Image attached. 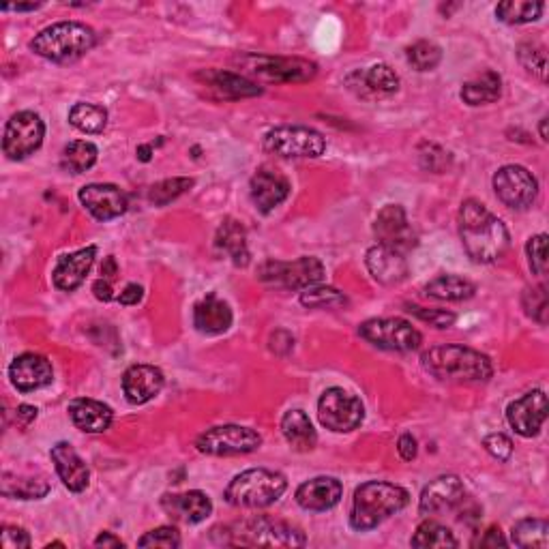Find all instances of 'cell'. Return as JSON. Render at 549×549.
Masks as SVG:
<instances>
[{
    "instance_id": "be15d7a7",
    "label": "cell",
    "mask_w": 549,
    "mask_h": 549,
    "mask_svg": "<svg viewBox=\"0 0 549 549\" xmlns=\"http://www.w3.org/2000/svg\"><path fill=\"white\" fill-rule=\"evenodd\" d=\"M539 131H541V138H543V142H547V118H543V121H541Z\"/></svg>"
},
{
    "instance_id": "b9f144b4",
    "label": "cell",
    "mask_w": 549,
    "mask_h": 549,
    "mask_svg": "<svg viewBox=\"0 0 549 549\" xmlns=\"http://www.w3.org/2000/svg\"><path fill=\"white\" fill-rule=\"evenodd\" d=\"M408 63L417 71H434L442 61V50L434 41H417L406 50Z\"/></svg>"
},
{
    "instance_id": "681fc988",
    "label": "cell",
    "mask_w": 549,
    "mask_h": 549,
    "mask_svg": "<svg viewBox=\"0 0 549 549\" xmlns=\"http://www.w3.org/2000/svg\"><path fill=\"white\" fill-rule=\"evenodd\" d=\"M423 148H427V153L421 151V161H423V168L432 170V172H444L449 168L451 163V155L444 151V148L436 146V144H423Z\"/></svg>"
},
{
    "instance_id": "4316f807",
    "label": "cell",
    "mask_w": 549,
    "mask_h": 549,
    "mask_svg": "<svg viewBox=\"0 0 549 549\" xmlns=\"http://www.w3.org/2000/svg\"><path fill=\"white\" fill-rule=\"evenodd\" d=\"M161 507L176 522L200 524L213 513V502L204 492H185V494H166L161 498Z\"/></svg>"
},
{
    "instance_id": "ffe728a7",
    "label": "cell",
    "mask_w": 549,
    "mask_h": 549,
    "mask_svg": "<svg viewBox=\"0 0 549 549\" xmlns=\"http://www.w3.org/2000/svg\"><path fill=\"white\" fill-rule=\"evenodd\" d=\"M350 91L363 99L389 97L399 91V76L384 63L369 67L367 71H354L346 78Z\"/></svg>"
},
{
    "instance_id": "44dd1931",
    "label": "cell",
    "mask_w": 549,
    "mask_h": 549,
    "mask_svg": "<svg viewBox=\"0 0 549 549\" xmlns=\"http://www.w3.org/2000/svg\"><path fill=\"white\" fill-rule=\"evenodd\" d=\"M95 258H97L95 245H88L84 249L73 251V254H65L58 258V262L54 266V273H52L54 286L63 292L78 290L84 284L86 275L91 273Z\"/></svg>"
},
{
    "instance_id": "ab89813d",
    "label": "cell",
    "mask_w": 549,
    "mask_h": 549,
    "mask_svg": "<svg viewBox=\"0 0 549 549\" xmlns=\"http://www.w3.org/2000/svg\"><path fill=\"white\" fill-rule=\"evenodd\" d=\"M410 545L412 547H457L459 541L447 526L427 519V522H423L417 528V532H414Z\"/></svg>"
},
{
    "instance_id": "d6986e66",
    "label": "cell",
    "mask_w": 549,
    "mask_h": 549,
    "mask_svg": "<svg viewBox=\"0 0 549 549\" xmlns=\"http://www.w3.org/2000/svg\"><path fill=\"white\" fill-rule=\"evenodd\" d=\"M9 380L20 393H31L52 384L54 369L46 356L26 352L16 356L9 365Z\"/></svg>"
},
{
    "instance_id": "d4e9b609",
    "label": "cell",
    "mask_w": 549,
    "mask_h": 549,
    "mask_svg": "<svg viewBox=\"0 0 549 549\" xmlns=\"http://www.w3.org/2000/svg\"><path fill=\"white\" fill-rule=\"evenodd\" d=\"M249 194L260 213H271L290 196L288 178L273 170H258L249 183Z\"/></svg>"
},
{
    "instance_id": "52a82bcc",
    "label": "cell",
    "mask_w": 549,
    "mask_h": 549,
    "mask_svg": "<svg viewBox=\"0 0 549 549\" xmlns=\"http://www.w3.org/2000/svg\"><path fill=\"white\" fill-rule=\"evenodd\" d=\"M258 277L264 284H271L286 290H305L316 286L324 279V264L314 256H303L294 262L281 260H266L260 269Z\"/></svg>"
},
{
    "instance_id": "7dc6e473",
    "label": "cell",
    "mask_w": 549,
    "mask_h": 549,
    "mask_svg": "<svg viewBox=\"0 0 549 549\" xmlns=\"http://www.w3.org/2000/svg\"><path fill=\"white\" fill-rule=\"evenodd\" d=\"M406 311L414 318L436 326V329H449V326H453L457 320L453 311H447V309H427V307H419V305H408Z\"/></svg>"
},
{
    "instance_id": "6da1fadb",
    "label": "cell",
    "mask_w": 549,
    "mask_h": 549,
    "mask_svg": "<svg viewBox=\"0 0 549 549\" xmlns=\"http://www.w3.org/2000/svg\"><path fill=\"white\" fill-rule=\"evenodd\" d=\"M459 239L477 264H494L511 247L507 226L479 200H466L459 209Z\"/></svg>"
},
{
    "instance_id": "ba28073f",
    "label": "cell",
    "mask_w": 549,
    "mask_h": 549,
    "mask_svg": "<svg viewBox=\"0 0 549 549\" xmlns=\"http://www.w3.org/2000/svg\"><path fill=\"white\" fill-rule=\"evenodd\" d=\"M264 148L286 159H316L326 151V140L320 131L311 127H275L264 136Z\"/></svg>"
},
{
    "instance_id": "f6af8a7d",
    "label": "cell",
    "mask_w": 549,
    "mask_h": 549,
    "mask_svg": "<svg viewBox=\"0 0 549 549\" xmlns=\"http://www.w3.org/2000/svg\"><path fill=\"white\" fill-rule=\"evenodd\" d=\"M522 305L526 309L528 318H532L534 322H539V324H547L549 301H547V288L543 284L528 288L522 296Z\"/></svg>"
},
{
    "instance_id": "c3c4849f",
    "label": "cell",
    "mask_w": 549,
    "mask_h": 549,
    "mask_svg": "<svg viewBox=\"0 0 549 549\" xmlns=\"http://www.w3.org/2000/svg\"><path fill=\"white\" fill-rule=\"evenodd\" d=\"M140 547H163V549H174L181 545V537H178V530L172 526H161L157 530L146 532L144 537L138 541Z\"/></svg>"
},
{
    "instance_id": "db71d44e",
    "label": "cell",
    "mask_w": 549,
    "mask_h": 549,
    "mask_svg": "<svg viewBox=\"0 0 549 549\" xmlns=\"http://www.w3.org/2000/svg\"><path fill=\"white\" fill-rule=\"evenodd\" d=\"M474 545H479V547H507L509 543H507V539L502 537L500 528L492 526V528L483 532V537L477 543H474Z\"/></svg>"
},
{
    "instance_id": "7a4b0ae2",
    "label": "cell",
    "mask_w": 549,
    "mask_h": 549,
    "mask_svg": "<svg viewBox=\"0 0 549 549\" xmlns=\"http://www.w3.org/2000/svg\"><path fill=\"white\" fill-rule=\"evenodd\" d=\"M421 365L427 374L442 382H485L492 378L494 365L487 354L466 346H436L423 352Z\"/></svg>"
},
{
    "instance_id": "603a6c76",
    "label": "cell",
    "mask_w": 549,
    "mask_h": 549,
    "mask_svg": "<svg viewBox=\"0 0 549 549\" xmlns=\"http://www.w3.org/2000/svg\"><path fill=\"white\" fill-rule=\"evenodd\" d=\"M50 457L54 462L56 474L61 477L63 485L69 489V492H84L88 487V481H91V470L84 464V459L76 453V449L71 447L69 442H58L52 447Z\"/></svg>"
},
{
    "instance_id": "1f68e13d",
    "label": "cell",
    "mask_w": 549,
    "mask_h": 549,
    "mask_svg": "<svg viewBox=\"0 0 549 549\" xmlns=\"http://www.w3.org/2000/svg\"><path fill=\"white\" fill-rule=\"evenodd\" d=\"M281 434L290 447L299 453H307L316 447L318 434L303 410H288L281 419Z\"/></svg>"
},
{
    "instance_id": "4fadbf2b",
    "label": "cell",
    "mask_w": 549,
    "mask_h": 549,
    "mask_svg": "<svg viewBox=\"0 0 549 549\" xmlns=\"http://www.w3.org/2000/svg\"><path fill=\"white\" fill-rule=\"evenodd\" d=\"M43 138H46V125L35 112H18L13 114L5 125L3 151L9 159L22 161L39 151Z\"/></svg>"
},
{
    "instance_id": "30bf717a",
    "label": "cell",
    "mask_w": 549,
    "mask_h": 549,
    "mask_svg": "<svg viewBox=\"0 0 549 549\" xmlns=\"http://www.w3.org/2000/svg\"><path fill=\"white\" fill-rule=\"evenodd\" d=\"M262 436L256 429L245 425H217L206 429L198 436L196 449L204 455L228 457V455H245L260 449Z\"/></svg>"
},
{
    "instance_id": "74e56055",
    "label": "cell",
    "mask_w": 549,
    "mask_h": 549,
    "mask_svg": "<svg viewBox=\"0 0 549 549\" xmlns=\"http://www.w3.org/2000/svg\"><path fill=\"white\" fill-rule=\"evenodd\" d=\"M545 11L543 3H530V0H507L496 7V18L504 24L519 26L537 22Z\"/></svg>"
},
{
    "instance_id": "94428289",
    "label": "cell",
    "mask_w": 549,
    "mask_h": 549,
    "mask_svg": "<svg viewBox=\"0 0 549 549\" xmlns=\"http://www.w3.org/2000/svg\"><path fill=\"white\" fill-rule=\"evenodd\" d=\"M41 3H28V5H3V11H35Z\"/></svg>"
},
{
    "instance_id": "9f6ffc18",
    "label": "cell",
    "mask_w": 549,
    "mask_h": 549,
    "mask_svg": "<svg viewBox=\"0 0 549 549\" xmlns=\"http://www.w3.org/2000/svg\"><path fill=\"white\" fill-rule=\"evenodd\" d=\"M93 292H95V296H97V299H99V301H103V303H108V301H112V299H114L112 281H108V279H103V277L95 281V284H93Z\"/></svg>"
},
{
    "instance_id": "9a60e30c",
    "label": "cell",
    "mask_w": 549,
    "mask_h": 549,
    "mask_svg": "<svg viewBox=\"0 0 549 549\" xmlns=\"http://www.w3.org/2000/svg\"><path fill=\"white\" fill-rule=\"evenodd\" d=\"M374 234L378 239V245L391 247L404 256L419 243L417 232H414L410 219L404 211V206H399V204H387L378 213V217L374 221Z\"/></svg>"
},
{
    "instance_id": "8992f818",
    "label": "cell",
    "mask_w": 549,
    "mask_h": 549,
    "mask_svg": "<svg viewBox=\"0 0 549 549\" xmlns=\"http://www.w3.org/2000/svg\"><path fill=\"white\" fill-rule=\"evenodd\" d=\"M226 543L232 545H260V547H303L305 534L273 517H251L241 524L226 528Z\"/></svg>"
},
{
    "instance_id": "ac0fdd59",
    "label": "cell",
    "mask_w": 549,
    "mask_h": 549,
    "mask_svg": "<svg viewBox=\"0 0 549 549\" xmlns=\"http://www.w3.org/2000/svg\"><path fill=\"white\" fill-rule=\"evenodd\" d=\"M466 500V487L455 474H444L429 483L419 498L421 515H440L457 509Z\"/></svg>"
},
{
    "instance_id": "f1b7e54d",
    "label": "cell",
    "mask_w": 549,
    "mask_h": 549,
    "mask_svg": "<svg viewBox=\"0 0 549 549\" xmlns=\"http://www.w3.org/2000/svg\"><path fill=\"white\" fill-rule=\"evenodd\" d=\"M215 249L217 254L226 256L234 266L245 269L251 260V254L247 245V230L243 228L241 221H236L232 217L221 221V226L215 234Z\"/></svg>"
},
{
    "instance_id": "bcb514c9",
    "label": "cell",
    "mask_w": 549,
    "mask_h": 549,
    "mask_svg": "<svg viewBox=\"0 0 549 549\" xmlns=\"http://www.w3.org/2000/svg\"><path fill=\"white\" fill-rule=\"evenodd\" d=\"M526 254H528L530 271L537 277H545L547 275V234L532 236L526 245Z\"/></svg>"
},
{
    "instance_id": "11a10c76",
    "label": "cell",
    "mask_w": 549,
    "mask_h": 549,
    "mask_svg": "<svg viewBox=\"0 0 549 549\" xmlns=\"http://www.w3.org/2000/svg\"><path fill=\"white\" fill-rule=\"evenodd\" d=\"M144 296V288L138 284H129L125 286V290L118 296V303L121 305H138Z\"/></svg>"
},
{
    "instance_id": "f35d334b",
    "label": "cell",
    "mask_w": 549,
    "mask_h": 549,
    "mask_svg": "<svg viewBox=\"0 0 549 549\" xmlns=\"http://www.w3.org/2000/svg\"><path fill=\"white\" fill-rule=\"evenodd\" d=\"M69 123L82 133H101L108 125V112L95 103L82 101L69 110Z\"/></svg>"
},
{
    "instance_id": "cb8c5ba5",
    "label": "cell",
    "mask_w": 549,
    "mask_h": 549,
    "mask_svg": "<svg viewBox=\"0 0 549 549\" xmlns=\"http://www.w3.org/2000/svg\"><path fill=\"white\" fill-rule=\"evenodd\" d=\"M163 389L161 369L153 365H131L123 374V393L127 402L142 406L155 399Z\"/></svg>"
},
{
    "instance_id": "7bdbcfd3",
    "label": "cell",
    "mask_w": 549,
    "mask_h": 549,
    "mask_svg": "<svg viewBox=\"0 0 549 549\" xmlns=\"http://www.w3.org/2000/svg\"><path fill=\"white\" fill-rule=\"evenodd\" d=\"M189 187H194V178H185V176H176V178H166L157 185L151 187V194H148V200H151L155 206H166L174 202L176 198H181Z\"/></svg>"
},
{
    "instance_id": "277c9868",
    "label": "cell",
    "mask_w": 549,
    "mask_h": 549,
    "mask_svg": "<svg viewBox=\"0 0 549 549\" xmlns=\"http://www.w3.org/2000/svg\"><path fill=\"white\" fill-rule=\"evenodd\" d=\"M97 43V35L91 26L82 22H58L43 28L31 41V50L46 61L69 65L76 63Z\"/></svg>"
},
{
    "instance_id": "ee69618b",
    "label": "cell",
    "mask_w": 549,
    "mask_h": 549,
    "mask_svg": "<svg viewBox=\"0 0 549 549\" xmlns=\"http://www.w3.org/2000/svg\"><path fill=\"white\" fill-rule=\"evenodd\" d=\"M517 58L519 63H522V67L530 71L532 76H537L539 80L547 78V52L541 43H534V41L522 43V46L517 48Z\"/></svg>"
},
{
    "instance_id": "e0dca14e",
    "label": "cell",
    "mask_w": 549,
    "mask_h": 549,
    "mask_svg": "<svg viewBox=\"0 0 549 549\" xmlns=\"http://www.w3.org/2000/svg\"><path fill=\"white\" fill-rule=\"evenodd\" d=\"M84 209L97 221H112L127 213V196L121 187L110 183H91L80 189L78 194Z\"/></svg>"
},
{
    "instance_id": "f546056e",
    "label": "cell",
    "mask_w": 549,
    "mask_h": 549,
    "mask_svg": "<svg viewBox=\"0 0 549 549\" xmlns=\"http://www.w3.org/2000/svg\"><path fill=\"white\" fill-rule=\"evenodd\" d=\"M69 417L78 429L86 434H103L106 429H110L114 421V412L110 406L103 402H97V399H73L69 404Z\"/></svg>"
},
{
    "instance_id": "e575fe53",
    "label": "cell",
    "mask_w": 549,
    "mask_h": 549,
    "mask_svg": "<svg viewBox=\"0 0 549 549\" xmlns=\"http://www.w3.org/2000/svg\"><path fill=\"white\" fill-rule=\"evenodd\" d=\"M0 492L5 498L18 500H39L48 496L50 483L46 477H18V474L3 472V481H0Z\"/></svg>"
},
{
    "instance_id": "8fae6325",
    "label": "cell",
    "mask_w": 549,
    "mask_h": 549,
    "mask_svg": "<svg viewBox=\"0 0 549 549\" xmlns=\"http://www.w3.org/2000/svg\"><path fill=\"white\" fill-rule=\"evenodd\" d=\"M318 419L320 423L331 429L335 434H348L354 432L365 419V408L361 404V399L339 389H326L318 402Z\"/></svg>"
},
{
    "instance_id": "9c48e42d",
    "label": "cell",
    "mask_w": 549,
    "mask_h": 549,
    "mask_svg": "<svg viewBox=\"0 0 549 549\" xmlns=\"http://www.w3.org/2000/svg\"><path fill=\"white\" fill-rule=\"evenodd\" d=\"M359 335L391 352H414L423 344V335L404 318H372L359 326Z\"/></svg>"
},
{
    "instance_id": "816d5d0a",
    "label": "cell",
    "mask_w": 549,
    "mask_h": 549,
    "mask_svg": "<svg viewBox=\"0 0 549 549\" xmlns=\"http://www.w3.org/2000/svg\"><path fill=\"white\" fill-rule=\"evenodd\" d=\"M3 547L5 549H28L31 547V537L20 526H3Z\"/></svg>"
},
{
    "instance_id": "680465c9",
    "label": "cell",
    "mask_w": 549,
    "mask_h": 549,
    "mask_svg": "<svg viewBox=\"0 0 549 549\" xmlns=\"http://www.w3.org/2000/svg\"><path fill=\"white\" fill-rule=\"evenodd\" d=\"M95 545L97 547H123L125 543L121 539H118V537H114L112 532H101L99 537L95 539Z\"/></svg>"
},
{
    "instance_id": "2e32d148",
    "label": "cell",
    "mask_w": 549,
    "mask_h": 549,
    "mask_svg": "<svg viewBox=\"0 0 549 549\" xmlns=\"http://www.w3.org/2000/svg\"><path fill=\"white\" fill-rule=\"evenodd\" d=\"M507 421L515 429V434L532 438L541 432L543 423L547 421V395L537 389L530 391L524 397L515 399L507 408Z\"/></svg>"
},
{
    "instance_id": "60d3db41",
    "label": "cell",
    "mask_w": 549,
    "mask_h": 549,
    "mask_svg": "<svg viewBox=\"0 0 549 549\" xmlns=\"http://www.w3.org/2000/svg\"><path fill=\"white\" fill-rule=\"evenodd\" d=\"M348 301L344 292L331 286H309L301 292V305L309 309H333V307H344Z\"/></svg>"
},
{
    "instance_id": "3957f363",
    "label": "cell",
    "mask_w": 549,
    "mask_h": 549,
    "mask_svg": "<svg viewBox=\"0 0 549 549\" xmlns=\"http://www.w3.org/2000/svg\"><path fill=\"white\" fill-rule=\"evenodd\" d=\"M410 494L404 487L387 481H369L356 487L350 509V526L356 532L378 528L382 522L408 507Z\"/></svg>"
},
{
    "instance_id": "484cf974",
    "label": "cell",
    "mask_w": 549,
    "mask_h": 549,
    "mask_svg": "<svg viewBox=\"0 0 549 549\" xmlns=\"http://www.w3.org/2000/svg\"><path fill=\"white\" fill-rule=\"evenodd\" d=\"M344 496V485L335 477H316L296 489V504L305 511H329Z\"/></svg>"
},
{
    "instance_id": "91938a15",
    "label": "cell",
    "mask_w": 549,
    "mask_h": 549,
    "mask_svg": "<svg viewBox=\"0 0 549 549\" xmlns=\"http://www.w3.org/2000/svg\"><path fill=\"white\" fill-rule=\"evenodd\" d=\"M116 275H118L116 260H114V256H108L106 260H103V264H101V277H103V279H108V281H112Z\"/></svg>"
},
{
    "instance_id": "5b68a950",
    "label": "cell",
    "mask_w": 549,
    "mask_h": 549,
    "mask_svg": "<svg viewBox=\"0 0 549 549\" xmlns=\"http://www.w3.org/2000/svg\"><path fill=\"white\" fill-rule=\"evenodd\" d=\"M288 489V481L284 474L266 470V468H251L230 481L226 487V500L232 507L243 509H264L277 502Z\"/></svg>"
},
{
    "instance_id": "8d00e7d4",
    "label": "cell",
    "mask_w": 549,
    "mask_h": 549,
    "mask_svg": "<svg viewBox=\"0 0 549 549\" xmlns=\"http://www.w3.org/2000/svg\"><path fill=\"white\" fill-rule=\"evenodd\" d=\"M97 155H99V151L93 142L73 140L63 148L61 166L71 174H82L95 166Z\"/></svg>"
},
{
    "instance_id": "f5cc1de1",
    "label": "cell",
    "mask_w": 549,
    "mask_h": 549,
    "mask_svg": "<svg viewBox=\"0 0 549 549\" xmlns=\"http://www.w3.org/2000/svg\"><path fill=\"white\" fill-rule=\"evenodd\" d=\"M397 453H399V457L404 459V462H412V459L417 457V453H419L417 438H414L412 434H404L402 438L397 440Z\"/></svg>"
},
{
    "instance_id": "7402d4cb",
    "label": "cell",
    "mask_w": 549,
    "mask_h": 549,
    "mask_svg": "<svg viewBox=\"0 0 549 549\" xmlns=\"http://www.w3.org/2000/svg\"><path fill=\"white\" fill-rule=\"evenodd\" d=\"M365 266L369 275H372L382 286L402 284L410 273L404 254H399V251L384 245H376L367 251Z\"/></svg>"
},
{
    "instance_id": "f907efd6",
    "label": "cell",
    "mask_w": 549,
    "mask_h": 549,
    "mask_svg": "<svg viewBox=\"0 0 549 549\" xmlns=\"http://www.w3.org/2000/svg\"><path fill=\"white\" fill-rule=\"evenodd\" d=\"M483 447L489 455L496 457L498 462H509L513 455V442L509 436H504V434H489L483 440Z\"/></svg>"
},
{
    "instance_id": "4dcf8cb0",
    "label": "cell",
    "mask_w": 549,
    "mask_h": 549,
    "mask_svg": "<svg viewBox=\"0 0 549 549\" xmlns=\"http://www.w3.org/2000/svg\"><path fill=\"white\" fill-rule=\"evenodd\" d=\"M232 309L217 294H209L194 307V326L202 335H221L232 326Z\"/></svg>"
},
{
    "instance_id": "836d02e7",
    "label": "cell",
    "mask_w": 549,
    "mask_h": 549,
    "mask_svg": "<svg viewBox=\"0 0 549 549\" xmlns=\"http://www.w3.org/2000/svg\"><path fill=\"white\" fill-rule=\"evenodd\" d=\"M474 292H477V286L472 284V281L464 279V277H457V275H440L436 279L429 281V284L425 286V294L429 296V299H436V301H468L474 296Z\"/></svg>"
},
{
    "instance_id": "d590c367",
    "label": "cell",
    "mask_w": 549,
    "mask_h": 549,
    "mask_svg": "<svg viewBox=\"0 0 549 549\" xmlns=\"http://www.w3.org/2000/svg\"><path fill=\"white\" fill-rule=\"evenodd\" d=\"M511 541L517 547H549V526L543 519L537 517H526L519 519V522L511 530Z\"/></svg>"
},
{
    "instance_id": "6125c7cd",
    "label": "cell",
    "mask_w": 549,
    "mask_h": 549,
    "mask_svg": "<svg viewBox=\"0 0 549 549\" xmlns=\"http://www.w3.org/2000/svg\"><path fill=\"white\" fill-rule=\"evenodd\" d=\"M138 159L140 161H151V155H153V146H148V144H142V146H138Z\"/></svg>"
},
{
    "instance_id": "83f0119b",
    "label": "cell",
    "mask_w": 549,
    "mask_h": 549,
    "mask_svg": "<svg viewBox=\"0 0 549 549\" xmlns=\"http://www.w3.org/2000/svg\"><path fill=\"white\" fill-rule=\"evenodd\" d=\"M198 80H202L204 86H209L221 99H247L262 95V88L256 82H251L249 78L234 71L206 69L198 73Z\"/></svg>"
},
{
    "instance_id": "7c38bea8",
    "label": "cell",
    "mask_w": 549,
    "mask_h": 549,
    "mask_svg": "<svg viewBox=\"0 0 549 549\" xmlns=\"http://www.w3.org/2000/svg\"><path fill=\"white\" fill-rule=\"evenodd\" d=\"M241 63L260 80L275 82V84L309 82V80H314L318 73V65L311 61H305V58L249 54V56L241 58Z\"/></svg>"
},
{
    "instance_id": "5bb4252c",
    "label": "cell",
    "mask_w": 549,
    "mask_h": 549,
    "mask_svg": "<svg viewBox=\"0 0 549 549\" xmlns=\"http://www.w3.org/2000/svg\"><path fill=\"white\" fill-rule=\"evenodd\" d=\"M498 200L515 211H524L539 196V181L524 166H504L494 174Z\"/></svg>"
},
{
    "instance_id": "d6a6232c",
    "label": "cell",
    "mask_w": 549,
    "mask_h": 549,
    "mask_svg": "<svg viewBox=\"0 0 549 549\" xmlns=\"http://www.w3.org/2000/svg\"><path fill=\"white\" fill-rule=\"evenodd\" d=\"M500 95H502V78L492 69H487L481 73V76L466 82L462 86V93H459V97H462V101L468 103V106H485V103H494L500 99Z\"/></svg>"
},
{
    "instance_id": "6f0895ef",
    "label": "cell",
    "mask_w": 549,
    "mask_h": 549,
    "mask_svg": "<svg viewBox=\"0 0 549 549\" xmlns=\"http://www.w3.org/2000/svg\"><path fill=\"white\" fill-rule=\"evenodd\" d=\"M35 419H37V408L35 406H28V404L18 406V410H16V423L20 427H28Z\"/></svg>"
}]
</instances>
